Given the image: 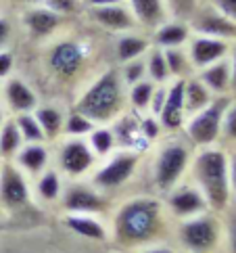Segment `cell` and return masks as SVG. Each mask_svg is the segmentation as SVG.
<instances>
[{
	"label": "cell",
	"mask_w": 236,
	"mask_h": 253,
	"mask_svg": "<svg viewBox=\"0 0 236 253\" xmlns=\"http://www.w3.org/2000/svg\"><path fill=\"white\" fill-rule=\"evenodd\" d=\"M0 92H2V82H0Z\"/></svg>",
	"instance_id": "obj_49"
},
{
	"label": "cell",
	"mask_w": 236,
	"mask_h": 253,
	"mask_svg": "<svg viewBox=\"0 0 236 253\" xmlns=\"http://www.w3.org/2000/svg\"><path fill=\"white\" fill-rule=\"evenodd\" d=\"M193 155L195 149L182 134H169L165 140L155 144V155L151 161V184L155 186L159 197L188 178Z\"/></svg>",
	"instance_id": "obj_5"
},
{
	"label": "cell",
	"mask_w": 236,
	"mask_h": 253,
	"mask_svg": "<svg viewBox=\"0 0 236 253\" xmlns=\"http://www.w3.org/2000/svg\"><path fill=\"white\" fill-rule=\"evenodd\" d=\"M23 138H21V132L15 124V117L8 115L6 122L0 126V161H11L17 151L23 147Z\"/></svg>",
	"instance_id": "obj_29"
},
{
	"label": "cell",
	"mask_w": 236,
	"mask_h": 253,
	"mask_svg": "<svg viewBox=\"0 0 236 253\" xmlns=\"http://www.w3.org/2000/svg\"><path fill=\"white\" fill-rule=\"evenodd\" d=\"M13 4H19L21 8H30V6H38L44 4V0H11Z\"/></svg>",
	"instance_id": "obj_47"
},
{
	"label": "cell",
	"mask_w": 236,
	"mask_h": 253,
	"mask_svg": "<svg viewBox=\"0 0 236 253\" xmlns=\"http://www.w3.org/2000/svg\"><path fill=\"white\" fill-rule=\"evenodd\" d=\"M0 6H2V0H0Z\"/></svg>",
	"instance_id": "obj_50"
},
{
	"label": "cell",
	"mask_w": 236,
	"mask_h": 253,
	"mask_svg": "<svg viewBox=\"0 0 236 253\" xmlns=\"http://www.w3.org/2000/svg\"><path fill=\"white\" fill-rule=\"evenodd\" d=\"M65 230L76 234V237L92 243H109L111 232H109V220L101 215L90 213H63L61 218Z\"/></svg>",
	"instance_id": "obj_19"
},
{
	"label": "cell",
	"mask_w": 236,
	"mask_h": 253,
	"mask_svg": "<svg viewBox=\"0 0 236 253\" xmlns=\"http://www.w3.org/2000/svg\"><path fill=\"white\" fill-rule=\"evenodd\" d=\"M54 168H57L65 180H86L98 166V157L92 153L86 138H67L57 140L54 149Z\"/></svg>",
	"instance_id": "obj_10"
},
{
	"label": "cell",
	"mask_w": 236,
	"mask_h": 253,
	"mask_svg": "<svg viewBox=\"0 0 236 253\" xmlns=\"http://www.w3.org/2000/svg\"><path fill=\"white\" fill-rule=\"evenodd\" d=\"M228 166H230V186H232V195L236 197V151L228 153Z\"/></svg>",
	"instance_id": "obj_44"
},
{
	"label": "cell",
	"mask_w": 236,
	"mask_h": 253,
	"mask_svg": "<svg viewBox=\"0 0 236 253\" xmlns=\"http://www.w3.org/2000/svg\"><path fill=\"white\" fill-rule=\"evenodd\" d=\"M6 117H8V113H6V109H4V105L0 103V126L6 122Z\"/></svg>",
	"instance_id": "obj_48"
},
{
	"label": "cell",
	"mask_w": 236,
	"mask_h": 253,
	"mask_svg": "<svg viewBox=\"0 0 236 253\" xmlns=\"http://www.w3.org/2000/svg\"><path fill=\"white\" fill-rule=\"evenodd\" d=\"M94 122L88 120L84 113L76 111L74 107H71V111H67L65 115V128H63V136L67 138H86L90 132L94 128Z\"/></svg>",
	"instance_id": "obj_33"
},
{
	"label": "cell",
	"mask_w": 236,
	"mask_h": 253,
	"mask_svg": "<svg viewBox=\"0 0 236 253\" xmlns=\"http://www.w3.org/2000/svg\"><path fill=\"white\" fill-rule=\"evenodd\" d=\"M144 65H147V78L151 80L153 84H167V82H171L163 48L151 46L149 52L144 55Z\"/></svg>",
	"instance_id": "obj_31"
},
{
	"label": "cell",
	"mask_w": 236,
	"mask_h": 253,
	"mask_svg": "<svg viewBox=\"0 0 236 253\" xmlns=\"http://www.w3.org/2000/svg\"><path fill=\"white\" fill-rule=\"evenodd\" d=\"M11 161L27 178L34 180L38 174H42L44 169L52 166V153L48 149V142H25Z\"/></svg>",
	"instance_id": "obj_20"
},
{
	"label": "cell",
	"mask_w": 236,
	"mask_h": 253,
	"mask_svg": "<svg viewBox=\"0 0 236 253\" xmlns=\"http://www.w3.org/2000/svg\"><path fill=\"white\" fill-rule=\"evenodd\" d=\"M65 182L61 171L50 166L48 169H44L42 174H38L32 180V193H34V201H38L42 205H52L61 201V195L65 191Z\"/></svg>",
	"instance_id": "obj_23"
},
{
	"label": "cell",
	"mask_w": 236,
	"mask_h": 253,
	"mask_svg": "<svg viewBox=\"0 0 236 253\" xmlns=\"http://www.w3.org/2000/svg\"><path fill=\"white\" fill-rule=\"evenodd\" d=\"M228 61H230V74H232V94H236V42L232 44Z\"/></svg>",
	"instance_id": "obj_45"
},
{
	"label": "cell",
	"mask_w": 236,
	"mask_h": 253,
	"mask_svg": "<svg viewBox=\"0 0 236 253\" xmlns=\"http://www.w3.org/2000/svg\"><path fill=\"white\" fill-rule=\"evenodd\" d=\"M171 239L180 253H217L224 247V218L222 213L205 211L188 220L174 222Z\"/></svg>",
	"instance_id": "obj_6"
},
{
	"label": "cell",
	"mask_w": 236,
	"mask_h": 253,
	"mask_svg": "<svg viewBox=\"0 0 236 253\" xmlns=\"http://www.w3.org/2000/svg\"><path fill=\"white\" fill-rule=\"evenodd\" d=\"M190 25L188 21H180V19H169L163 21L159 28H155L151 32V40H153V46L157 48H180V46H186V42L190 40Z\"/></svg>",
	"instance_id": "obj_24"
},
{
	"label": "cell",
	"mask_w": 236,
	"mask_h": 253,
	"mask_svg": "<svg viewBox=\"0 0 236 253\" xmlns=\"http://www.w3.org/2000/svg\"><path fill=\"white\" fill-rule=\"evenodd\" d=\"M109 232L115 249L134 253L155 243H169L174 220L159 195H134L113 205Z\"/></svg>",
	"instance_id": "obj_1"
},
{
	"label": "cell",
	"mask_w": 236,
	"mask_h": 253,
	"mask_svg": "<svg viewBox=\"0 0 236 253\" xmlns=\"http://www.w3.org/2000/svg\"><path fill=\"white\" fill-rule=\"evenodd\" d=\"M220 144H236V94H232L228 107L224 113V122H222V138Z\"/></svg>",
	"instance_id": "obj_38"
},
{
	"label": "cell",
	"mask_w": 236,
	"mask_h": 253,
	"mask_svg": "<svg viewBox=\"0 0 236 253\" xmlns=\"http://www.w3.org/2000/svg\"><path fill=\"white\" fill-rule=\"evenodd\" d=\"M188 180L203 193L211 211L224 213L232 205L234 195L230 186L228 151L222 144L195 149L188 168Z\"/></svg>",
	"instance_id": "obj_4"
},
{
	"label": "cell",
	"mask_w": 236,
	"mask_h": 253,
	"mask_svg": "<svg viewBox=\"0 0 236 253\" xmlns=\"http://www.w3.org/2000/svg\"><path fill=\"white\" fill-rule=\"evenodd\" d=\"M224 218V247L228 253H236V210L232 205L222 213Z\"/></svg>",
	"instance_id": "obj_39"
},
{
	"label": "cell",
	"mask_w": 236,
	"mask_h": 253,
	"mask_svg": "<svg viewBox=\"0 0 236 253\" xmlns=\"http://www.w3.org/2000/svg\"><path fill=\"white\" fill-rule=\"evenodd\" d=\"M123 2L132 11L138 28L147 34H151L163 21L169 19L165 0H123Z\"/></svg>",
	"instance_id": "obj_22"
},
{
	"label": "cell",
	"mask_w": 236,
	"mask_h": 253,
	"mask_svg": "<svg viewBox=\"0 0 236 253\" xmlns=\"http://www.w3.org/2000/svg\"><path fill=\"white\" fill-rule=\"evenodd\" d=\"M157 84H153L151 80H140L134 86L125 88V96H128V109L134 113H149L151 107V98L153 92H155Z\"/></svg>",
	"instance_id": "obj_30"
},
{
	"label": "cell",
	"mask_w": 236,
	"mask_h": 253,
	"mask_svg": "<svg viewBox=\"0 0 236 253\" xmlns=\"http://www.w3.org/2000/svg\"><path fill=\"white\" fill-rule=\"evenodd\" d=\"M142 159H144V153H140V151L117 149L109 157L98 161V166L94 168V171L90 174L88 180L98 191H103L111 197L113 193L125 188L138 176Z\"/></svg>",
	"instance_id": "obj_7"
},
{
	"label": "cell",
	"mask_w": 236,
	"mask_h": 253,
	"mask_svg": "<svg viewBox=\"0 0 236 253\" xmlns=\"http://www.w3.org/2000/svg\"><path fill=\"white\" fill-rule=\"evenodd\" d=\"M134 253H180V249L176 245H169V243H155V245L142 247Z\"/></svg>",
	"instance_id": "obj_43"
},
{
	"label": "cell",
	"mask_w": 236,
	"mask_h": 253,
	"mask_svg": "<svg viewBox=\"0 0 236 253\" xmlns=\"http://www.w3.org/2000/svg\"><path fill=\"white\" fill-rule=\"evenodd\" d=\"M44 6H48L50 11L65 17V19H74V17L84 15L86 11L84 0H44Z\"/></svg>",
	"instance_id": "obj_36"
},
{
	"label": "cell",
	"mask_w": 236,
	"mask_h": 253,
	"mask_svg": "<svg viewBox=\"0 0 236 253\" xmlns=\"http://www.w3.org/2000/svg\"><path fill=\"white\" fill-rule=\"evenodd\" d=\"M15 67H17V57L11 48H2L0 50V82H4L11 76H15Z\"/></svg>",
	"instance_id": "obj_41"
},
{
	"label": "cell",
	"mask_w": 236,
	"mask_h": 253,
	"mask_svg": "<svg viewBox=\"0 0 236 253\" xmlns=\"http://www.w3.org/2000/svg\"><path fill=\"white\" fill-rule=\"evenodd\" d=\"M63 213H90L109 218L113 211V199L90 182V180H67L65 191L61 195Z\"/></svg>",
	"instance_id": "obj_9"
},
{
	"label": "cell",
	"mask_w": 236,
	"mask_h": 253,
	"mask_svg": "<svg viewBox=\"0 0 236 253\" xmlns=\"http://www.w3.org/2000/svg\"><path fill=\"white\" fill-rule=\"evenodd\" d=\"M213 8H217L224 17L236 23V0H207Z\"/></svg>",
	"instance_id": "obj_42"
},
{
	"label": "cell",
	"mask_w": 236,
	"mask_h": 253,
	"mask_svg": "<svg viewBox=\"0 0 236 253\" xmlns=\"http://www.w3.org/2000/svg\"><path fill=\"white\" fill-rule=\"evenodd\" d=\"M232 44L228 40H220V38H209V36H201V34H193L190 40L186 42V52L190 57L195 71L203 69L211 63H217L230 55Z\"/></svg>",
	"instance_id": "obj_18"
},
{
	"label": "cell",
	"mask_w": 236,
	"mask_h": 253,
	"mask_svg": "<svg viewBox=\"0 0 236 253\" xmlns=\"http://www.w3.org/2000/svg\"><path fill=\"white\" fill-rule=\"evenodd\" d=\"M32 201V180L13 161H0V210L15 213Z\"/></svg>",
	"instance_id": "obj_11"
},
{
	"label": "cell",
	"mask_w": 236,
	"mask_h": 253,
	"mask_svg": "<svg viewBox=\"0 0 236 253\" xmlns=\"http://www.w3.org/2000/svg\"><path fill=\"white\" fill-rule=\"evenodd\" d=\"M198 80L213 92V96H230L232 94V74H230V61L228 57L211 63L203 69L195 71Z\"/></svg>",
	"instance_id": "obj_25"
},
{
	"label": "cell",
	"mask_w": 236,
	"mask_h": 253,
	"mask_svg": "<svg viewBox=\"0 0 236 253\" xmlns=\"http://www.w3.org/2000/svg\"><path fill=\"white\" fill-rule=\"evenodd\" d=\"M188 25H190V32L193 34H201V36H209V38L236 42V23L230 21L228 17H224L217 8H213L209 2H207V0L197 8L195 15L188 19Z\"/></svg>",
	"instance_id": "obj_14"
},
{
	"label": "cell",
	"mask_w": 236,
	"mask_h": 253,
	"mask_svg": "<svg viewBox=\"0 0 236 253\" xmlns=\"http://www.w3.org/2000/svg\"><path fill=\"white\" fill-rule=\"evenodd\" d=\"M69 19L57 15L50 11L48 6L38 4L30 8H21V25L23 32L27 34V38L36 44H46L52 40L54 36H59L61 32H65V25Z\"/></svg>",
	"instance_id": "obj_13"
},
{
	"label": "cell",
	"mask_w": 236,
	"mask_h": 253,
	"mask_svg": "<svg viewBox=\"0 0 236 253\" xmlns=\"http://www.w3.org/2000/svg\"><path fill=\"white\" fill-rule=\"evenodd\" d=\"M86 140H88V144H90V149H92V153L98 157V161L101 159H105V157H109L111 153H115L117 149V138H115V132H113V128H111V124L109 126H94L92 128V132L86 136Z\"/></svg>",
	"instance_id": "obj_28"
},
{
	"label": "cell",
	"mask_w": 236,
	"mask_h": 253,
	"mask_svg": "<svg viewBox=\"0 0 236 253\" xmlns=\"http://www.w3.org/2000/svg\"><path fill=\"white\" fill-rule=\"evenodd\" d=\"M161 199H163V203H165V210L169 213V218L174 222L188 220V218H195V215H201L205 211H209L207 199L188 178L182 180L180 184H176Z\"/></svg>",
	"instance_id": "obj_12"
},
{
	"label": "cell",
	"mask_w": 236,
	"mask_h": 253,
	"mask_svg": "<svg viewBox=\"0 0 236 253\" xmlns=\"http://www.w3.org/2000/svg\"><path fill=\"white\" fill-rule=\"evenodd\" d=\"M42 67L54 86L79 90L92 76L94 46L84 36L61 32L42 44Z\"/></svg>",
	"instance_id": "obj_2"
},
{
	"label": "cell",
	"mask_w": 236,
	"mask_h": 253,
	"mask_svg": "<svg viewBox=\"0 0 236 253\" xmlns=\"http://www.w3.org/2000/svg\"><path fill=\"white\" fill-rule=\"evenodd\" d=\"M230 98H232V94L230 96H215L205 109L197 111L195 115H190L186 120L182 136L190 142L193 149L220 144L222 122H224V113H226V107H228Z\"/></svg>",
	"instance_id": "obj_8"
},
{
	"label": "cell",
	"mask_w": 236,
	"mask_h": 253,
	"mask_svg": "<svg viewBox=\"0 0 236 253\" xmlns=\"http://www.w3.org/2000/svg\"><path fill=\"white\" fill-rule=\"evenodd\" d=\"M186 107H184V80H171L167 82L165 101L157 115V120L163 128V134H182L186 124Z\"/></svg>",
	"instance_id": "obj_16"
},
{
	"label": "cell",
	"mask_w": 236,
	"mask_h": 253,
	"mask_svg": "<svg viewBox=\"0 0 236 253\" xmlns=\"http://www.w3.org/2000/svg\"><path fill=\"white\" fill-rule=\"evenodd\" d=\"M117 71H119L121 82L125 84V88L134 86L140 80H147V65H144V57L134 59V61H125L117 65Z\"/></svg>",
	"instance_id": "obj_35"
},
{
	"label": "cell",
	"mask_w": 236,
	"mask_h": 253,
	"mask_svg": "<svg viewBox=\"0 0 236 253\" xmlns=\"http://www.w3.org/2000/svg\"><path fill=\"white\" fill-rule=\"evenodd\" d=\"M151 46H153L151 34L142 32V30H134V32H125V34L115 36V42H113V59H115V65L144 57L149 52Z\"/></svg>",
	"instance_id": "obj_21"
},
{
	"label": "cell",
	"mask_w": 236,
	"mask_h": 253,
	"mask_svg": "<svg viewBox=\"0 0 236 253\" xmlns=\"http://www.w3.org/2000/svg\"><path fill=\"white\" fill-rule=\"evenodd\" d=\"M84 15L90 19V23H94L98 30H103L107 34L119 36L125 32H134L140 30L136 23L132 11L128 8L125 2L119 4H109V6H94V8H86Z\"/></svg>",
	"instance_id": "obj_15"
},
{
	"label": "cell",
	"mask_w": 236,
	"mask_h": 253,
	"mask_svg": "<svg viewBox=\"0 0 236 253\" xmlns=\"http://www.w3.org/2000/svg\"><path fill=\"white\" fill-rule=\"evenodd\" d=\"M0 103L4 105L8 115L34 113L40 105V96L34 86L23 80L21 76H11L2 82V92H0Z\"/></svg>",
	"instance_id": "obj_17"
},
{
	"label": "cell",
	"mask_w": 236,
	"mask_h": 253,
	"mask_svg": "<svg viewBox=\"0 0 236 253\" xmlns=\"http://www.w3.org/2000/svg\"><path fill=\"white\" fill-rule=\"evenodd\" d=\"M163 52H165V61H167V69H169L171 80H186L188 76L195 74V67H193V63H190L186 46L165 48Z\"/></svg>",
	"instance_id": "obj_32"
},
{
	"label": "cell",
	"mask_w": 236,
	"mask_h": 253,
	"mask_svg": "<svg viewBox=\"0 0 236 253\" xmlns=\"http://www.w3.org/2000/svg\"><path fill=\"white\" fill-rule=\"evenodd\" d=\"M74 109L84 113L96 126L113 124L123 111H128L125 84L121 82L117 65L103 67L78 90Z\"/></svg>",
	"instance_id": "obj_3"
},
{
	"label": "cell",
	"mask_w": 236,
	"mask_h": 253,
	"mask_svg": "<svg viewBox=\"0 0 236 253\" xmlns=\"http://www.w3.org/2000/svg\"><path fill=\"white\" fill-rule=\"evenodd\" d=\"M203 2L205 0H165V6H167V13L171 19L188 21Z\"/></svg>",
	"instance_id": "obj_37"
},
{
	"label": "cell",
	"mask_w": 236,
	"mask_h": 253,
	"mask_svg": "<svg viewBox=\"0 0 236 253\" xmlns=\"http://www.w3.org/2000/svg\"><path fill=\"white\" fill-rule=\"evenodd\" d=\"M213 92L209 88H207L201 80H198L197 74L188 76L184 80V107H186V115H195L197 111L205 109L207 105H209L213 101ZM186 117V120H188Z\"/></svg>",
	"instance_id": "obj_27"
},
{
	"label": "cell",
	"mask_w": 236,
	"mask_h": 253,
	"mask_svg": "<svg viewBox=\"0 0 236 253\" xmlns=\"http://www.w3.org/2000/svg\"><path fill=\"white\" fill-rule=\"evenodd\" d=\"M36 120L44 132L46 142H57L63 138V128H65V115L67 111L57 103H40L36 107Z\"/></svg>",
	"instance_id": "obj_26"
},
{
	"label": "cell",
	"mask_w": 236,
	"mask_h": 253,
	"mask_svg": "<svg viewBox=\"0 0 236 253\" xmlns=\"http://www.w3.org/2000/svg\"><path fill=\"white\" fill-rule=\"evenodd\" d=\"M13 38H15V21L0 11V50L11 48Z\"/></svg>",
	"instance_id": "obj_40"
},
{
	"label": "cell",
	"mask_w": 236,
	"mask_h": 253,
	"mask_svg": "<svg viewBox=\"0 0 236 253\" xmlns=\"http://www.w3.org/2000/svg\"><path fill=\"white\" fill-rule=\"evenodd\" d=\"M15 117V124L21 132V138L23 142H46L44 138V132L40 128L38 120H36L34 113H21V115H13Z\"/></svg>",
	"instance_id": "obj_34"
},
{
	"label": "cell",
	"mask_w": 236,
	"mask_h": 253,
	"mask_svg": "<svg viewBox=\"0 0 236 253\" xmlns=\"http://www.w3.org/2000/svg\"><path fill=\"white\" fill-rule=\"evenodd\" d=\"M123 0H84L86 8H94V6H109V4H119Z\"/></svg>",
	"instance_id": "obj_46"
}]
</instances>
